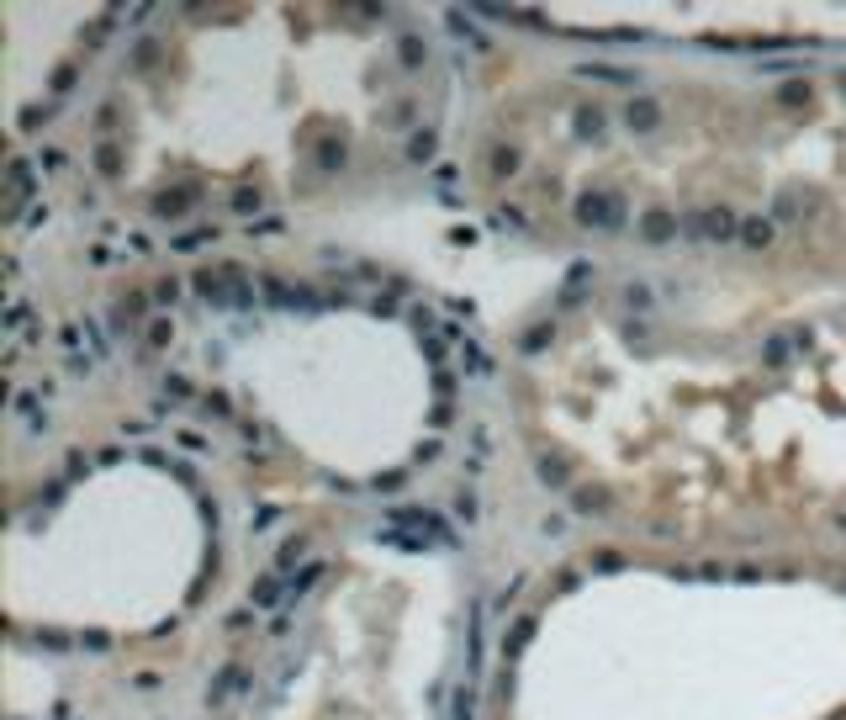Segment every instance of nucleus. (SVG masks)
<instances>
[{"label": "nucleus", "instance_id": "nucleus-1", "mask_svg": "<svg viewBox=\"0 0 846 720\" xmlns=\"http://www.w3.org/2000/svg\"><path fill=\"white\" fill-rule=\"evenodd\" d=\"M577 223H582V228H619V223H624V196L587 191L582 202H577Z\"/></svg>", "mask_w": 846, "mask_h": 720}, {"label": "nucleus", "instance_id": "nucleus-2", "mask_svg": "<svg viewBox=\"0 0 846 720\" xmlns=\"http://www.w3.org/2000/svg\"><path fill=\"white\" fill-rule=\"evenodd\" d=\"M656 122H661V106H656L651 96H635L630 106H624V127L630 132H656Z\"/></svg>", "mask_w": 846, "mask_h": 720}, {"label": "nucleus", "instance_id": "nucleus-3", "mask_svg": "<svg viewBox=\"0 0 846 720\" xmlns=\"http://www.w3.org/2000/svg\"><path fill=\"white\" fill-rule=\"evenodd\" d=\"M703 233H709V239H735V212H725V207H719V212H703V223H698Z\"/></svg>", "mask_w": 846, "mask_h": 720}, {"label": "nucleus", "instance_id": "nucleus-4", "mask_svg": "<svg viewBox=\"0 0 846 720\" xmlns=\"http://www.w3.org/2000/svg\"><path fill=\"white\" fill-rule=\"evenodd\" d=\"M640 233H645L651 244H661V239H672V233H677V223H672V212H651V217L640 223Z\"/></svg>", "mask_w": 846, "mask_h": 720}, {"label": "nucleus", "instance_id": "nucleus-5", "mask_svg": "<svg viewBox=\"0 0 846 720\" xmlns=\"http://www.w3.org/2000/svg\"><path fill=\"white\" fill-rule=\"evenodd\" d=\"M740 239H746L751 249H762V244L773 239V223H767V217H746V223H740Z\"/></svg>", "mask_w": 846, "mask_h": 720}, {"label": "nucleus", "instance_id": "nucleus-6", "mask_svg": "<svg viewBox=\"0 0 846 720\" xmlns=\"http://www.w3.org/2000/svg\"><path fill=\"white\" fill-rule=\"evenodd\" d=\"M529 636H535V620H529V614H524V620H519V625H513V630H508V641H502V651H508V657H519V651L529 646Z\"/></svg>", "mask_w": 846, "mask_h": 720}, {"label": "nucleus", "instance_id": "nucleus-7", "mask_svg": "<svg viewBox=\"0 0 846 720\" xmlns=\"http://www.w3.org/2000/svg\"><path fill=\"white\" fill-rule=\"evenodd\" d=\"M582 74H587V80H619V85H635V74H630V69H614V64H582Z\"/></svg>", "mask_w": 846, "mask_h": 720}, {"label": "nucleus", "instance_id": "nucleus-8", "mask_svg": "<svg viewBox=\"0 0 846 720\" xmlns=\"http://www.w3.org/2000/svg\"><path fill=\"white\" fill-rule=\"evenodd\" d=\"M318 165L323 169H339V165H344V138H328V144L318 148Z\"/></svg>", "mask_w": 846, "mask_h": 720}, {"label": "nucleus", "instance_id": "nucleus-9", "mask_svg": "<svg viewBox=\"0 0 846 720\" xmlns=\"http://www.w3.org/2000/svg\"><path fill=\"white\" fill-rule=\"evenodd\" d=\"M577 132H582V138H598V132H603V111H577Z\"/></svg>", "mask_w": 846, "mask_h": 720}, {"label": "nucleus", "instance_id": "nucleus-10", "mask_svg": "<svg viewBox=\"0 0 846 720\" xmlns=\"http://www.w3.org/2000/svg\"><path fill=\"white\" fill-rule=\"evenodd\" d=\"M492 169H498V175H513V169H519V148H498V154H492Z\"/></svg>", "mask_w": 846, "mask_h": 720}, {"label": "nucleus", "instance_id": "nucleus-11", "mask_svg": "<svg viewBox=\"0 0 846 720\" xmlns=\"http://www.w3.org/2000/svg\"><path fill=\"white\" fill-rule=\"evenodd\" d=\"M407 154L413 159H434V132H418L413 144H407Z\"/></svg>", "mask_w": 846, "mask_h": 720}, {"label": "nucleus", "instance_id": "nucleus-12", "mask_svg": "<svg viewBox=\"0 0 846 720\" xmlns=\"http://www.w3.org/2000/svg\"><path fill=\"white\" fill-rule=\"evenodd\" d=\"M545 345H550V328H529L524 334V355H540Z\"/></svg>", "mask_w": 846, "mask_h": 720}, {"label": "nucleus", "instance_id": "nucleus-13", "mask_svg": "<svg viewBox=\"0 0 846 720\" xmlns=\"http://www.w3.org/2000/svg\"><path fill=\"white\" fill-rule=\"evenodd\" d=\"M318 572H323V567H318V562H312V567H307V572H302V577H297V583H291V599H297V593H307V588H312V583H318Z\"/></svg>", "mask_w": 846, "mask_h": 720}, {"label": "nucleus", "instance_id": "nucleus-14", "mask_svg": "<svg viewBox=\"0 0 846 720\" xmlns=\"http://www.w3.org/2000/svg\"><path fill=\"white\" fill-rule=\"evenodd\" d=\"M96 165L106 169V175H117V165H122V159H117V148L106 144V148H96Z\"/></svg>", "mask_w": 846, "mask_h": 720}, {"label": "nucleus", "instance_id": "nucleus-15", "mask_svg": "<svg viewBox=\"0 0 846 720\" xmlns=\"http://www.w3.org/2000/svg\"><path fill=\"white\" fill-rule=\"evenodd\" d=\"M423 59V43H418V37H402V64H418Z\"/></svg>", "mask_w": 846, "mask_h": 720}, {"label": "nucleus", "instance_id": "nucleus-16", "mask_svg": "<svg viewBox=\"0 0 846 720\" xmlns=\"http://www.w3.org/2000/svg\"><path fill=\"white\" fill-rule=\"evenodd\" d=\"M233 207H239V212H260V191H239Z\"/></svg>", "mask_w": 846, "mask_h": 720}, {"label": "nucleus", "instance_id": "nucleus-17", "mask_svg": "<svg viewBox=\"0 0 846 720\" xmlns=\"http://www.w3.org/2000/svg\"><path fill=\"white\" fill-rule=\"evenodd\" d=\"M624 302H630V307H651V291L645 286H624Z\"/></svg>", "mask_w": 846, "mask_h": 720}, {"label": "nucleus", "instance_id": "nucleus-18", "mask_svg": "<svg viewBox=\"0 0 846 720\" xmlns=\"http://www.w3.org/2000/svg\"><path fill=\"white\" fill-rule=\"evenodd\" d=\"M767 360H773V366H783V360H788V339H773V345H767Z\"/></svg>", "mask_w": 846, "mask_h": 720}, {"label": "nucleus", "instance_id": "nucleus-19", "mask_svg": "<svg viewBox=\"0 0 846 720\" xmlns=\"http://www.w3.org/2000/svg\"><path fill=\"white\" fill-rule=\"evenodd\" d=\"M540 482H550V487H561V482H566V471H561V466H550V461H545V466H540Z\"/></svg>", "mask_w": 846, "mask_h": 720}, {"label": "nucleus", "instance_id": "nucleus-20", "mask_svg": "<svg viewBox=\"0 0 846 720\" xmlns=\"http://www.w3.org/2000/svg\"><path fill=\"white\" fill-rule=\"evenodd\" d=\"M577 504H582L587 514H593V508H608V498H603V492H582V498H577Z\"/></svg>", "mask_w": 846, "mask_h": 720}, {"label": "nucleus", "instance_id": "nucleus-21", "mask_svg": "<svg viewBox=\"0 0 846 720\" xmlns=\"http://www.w3.org/2000/svg\"><path fill=\"white\" fill-rule=\"evenodd\" d=\"M254 604H260V609H270V604H275V588H270V583H260V588H254Z\"/></svg>", "mask_w": 846, "mask_h": 720}, {"label": "nucleus", "instance_id": "nucleus-22", "mask_svg": "<svg viewBox=\"0 0 846 720\" xmlns=\"http://www.w3.org/2000/svg\"><path fill=\"white\" fill-rule=\"evenodd\" d=\"M169 397H191V382H185V376H169Z\"/></svg>", "mask_w": 846, "mask_h": 720}, {"label": "nucleus", "instance_id": "nucleus-23", "mask_svg": "<svg viewBox=\"0 0 846 720\" xmlns=\"http://www.w3.org/2000/svg\"><path fill=\"white\" fill-rule=\"evenodd\" d=\"M175 297H180V286H175V281H164V286H159V307H169Z\"/></svg>", "mask_w": 846, "mask_h": 720}, {"label": "nucleus", "instance_id": "nucleus-24", "mask_svg": "<svg viewBox=\"0 0 846 720\" xmlns=\"http://www.w3.org/2000/svg\"><path fill=\"white\" fill-rule=\"evenodd\" d=\"M455 720H477V715H471V694L455 699Z\"/></svg>", "mask_w": 846, "mask_h": 720}]
</instances>
